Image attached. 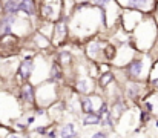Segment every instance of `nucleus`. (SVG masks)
Masks as SVG:
<instances>
[{
    "label": "nucleus",
    "instance_id": "16",
    "mask_svg": "<svg viewBox=\"0 0 158 138\" xmlns=\"http://www.w3.org/2000/svg\"><path fill=\"white\" fill-rule=\"evenodd\" d=\"M121 9H134L143 14H152L155 9V0H115Z\"/></svg>",
    "mask_w": 158,
    "mask_h": 138
},
{
    "label": "nucleus",
    "instance_id": "26",
    "mask_svg": "<svg viewBox=\"0 0 158 138\" xmlns=\"http://www.w3.org/2000/svg\"><path fill=\"white\" fill-rule=\"evenodd\" d=\"M85 2H88L89 5H92V6H97V8H100L102 11L106 9L110 3H114L115 0H85Z\"/></svg>",
    "mask_w": 158,
    "mask_h": 138
},
{
    "label": "nucleus",
    "instance_id": "9",
    "mask_svg": "<svg viewBox=\"0 0 158 138\" xmlns=\"http://www.w3.org/2000/svg\"><path fill=\"white\" fill-rule=\"evenodd\" d=\"M37 54V51H31V52H26L23 54L22 60L19 61L17 65V69H15V82L17 85H23V83H28L31 80V75H32V68H34V55Z\"/></svg>",
    "mask_w": 158,
    "mask_h": 138
},
{
    "label": "nucleus",
    "instance_id": "21",
    "mask_svg": "<svg viewBox=\"0 0 158 138\" xmlns=\"http://www.w3.org/2000/svg\"><path fill=\"white\" fill-rule=\"evenodd\" d=\"M78 123L80 128L83 129H91V128H100V117L98 114H80L78 115Z\"/></svg>",
    "mask_w": 158,
    "mask_h": 138
},
{
    "label": "nucleus",
    "instance_id": "8",
    "mask_svg": "<svg viewBox=\"0 0 158 138\" xmlns=\"http://www.w3.org/2000/svg\"><path fill=\"white\" fill-rule=\"evenodd\" d=\"M109 39H103L100 36H95L92 39H89L85 46V55L89 61L94 63H106L105 61V46L107 45Z\"/></svg>",
    "mask_w": 158,
    "mask_h": 138
},
{
    "label": "nucleus",
    "instance_id": "1",
    "mask_svg": "<svg viewBox=\"0 0 158 138\" xmlns=\"http://www.w3.org/2000/svg\"><path fill=\"white\" fill-rule=\"evenodd\" d=\"M69 37L72 40H89L100 32L106 31L105 14L100 8L89 5L88 2L77 3L69 17L66 19Z\"/></svg>",
    "mask_w": 158,
    "mask_h": 138
},
{
    "label": "nucleus",
    "instance_id": "10",
    "mask_svg": "<svg viewBox=\"0 0 158 138\" xmlns=\"http://www.w3.org/2000/svg\"><path fill=\"white\" fill-rule=\"evenodd\" d=\"M138 54V51L132 46L131 42H126V43H120L117 46V51H115V55L110 61V66L115 68V69H123L129 61H132V58Z\"/></svg>",
    "mask_w": 158,
    "mask_h": 138
},
{
    "label": "nucleus",
    "instance_id": "19",
    "mask_svg": "<svg viewBox=\"0 0 158 138\" xmlns=\"http://www.w3.org/2000/svg\"><path fill=\"white\" fill-rule=\"evenodd\" d=\"M31 40H32V48L37 52H45L48 51V48H51V39H48L46 36L40 34L39 31H34L31 34Z\"/></svg>",
    "mask_w": 158,
    "mask_h": 138
},
{
    "label": "nucleus",
    "instance_id": "30",
    "mask_svg": "<svg viewBox=\"0 0 158 138\" xmlns=\"http://www.w3.org/2000/svg\"><path fill=\"white\" fill-rule=\"evenodd\" d=\"M151 55H152V58L155 60V58H158V40H157V43H155V46H154V49L149 52Z\"/></svg>",
    "mask_w": 158,
    "mask_h": 138
},
{
    "label": "nucleus",
    "instance_id": "11",
    "mask_svg": "<svg viewBox=\"0 0 158 138\" xmlns=\"http://www.w3.org/2000/svg\"><path fill=\"white\" fill-rule=\"evenodd\" d=\"M106 104V98L100 92L89 95H80V111L81 114H98V111Z\"/></svg>",
    "mask_w": 158,
    "mask_h": 138
},
{
    "label": "nucleus",
    "instance_id": "6",
    "mask_svg": "<svg viewBox=\"0 0 158 138\" xmlns=\"http://www.w3.org/2000/svg\"><path fill=\"white\" fill-rule=\"evenodd\" d=\"M123 98L126 100V103L129 106H134L137 103H140V100L149 92V85L148 83H141V82H132V80H126L123 85Z\"/></svg>",
    "mask_w": 158,
    "mask_h": 138
},
{
    "label": "nucleus",
    "instance_id": "32",
    "mask_svg": "<svg viewBox=\"0 0 158 138\" xmlns=\"http://www.w3.org/2000/svg\"><path fill=\"white\" fill-rule=\"evenodd\" d=\"M0 14H2V0H0Z\"/></svg>",
    "mask_w": 158,
    "mask_h": 138
},
{
    "label": "nucleus",
    "instance_id": "25",
    "mask_svg": "<svg viewBox=\"0 0 158 138\" xmlns=\"http://www.w3.org/2000/svg\"><path fill=\"white\" fill-rule=\"evenodd\" d=\"M37 31L43 36H46L48 39L52 37V32H54V22H48V20H43V23L37 28Z\"/></svg>",
    "mask_w": 158,
    "mask_h": 138
},
{
    "label": "nucleus",
    "instance_id": "2",
    "mask_svg": "<svg viewBox=\"0 0 158 138\" xmlns=\"http://www.w3.org/2000/svg\"><path fill=\"white\" fill-rule=\"evenodd\" d=\"M158 40V25L152 14H146L131 32V43L138 52H151Z\"/></svg>",
    "mask_w": 158,
    "mask_h": 138
},
{
    "label": "nucleus",
    "instance_id": "15",
    "mask_svg": "<svg viewBox=\"0 0 158 138\" xmlns=\"http://www.w3.org/2000/svg\"><path fill=\"white\" fill-rule=\"evenodd\" d=\"M146 14L140 12V11H134V9H121V15H120V26L126 31V32H132L135 29V26L141 22V19Z\"/></svg>",
    "mask_w": 158,
    "mask_h": 138
},
{
    "label": "nucleus",
    "instance_id": "28",
    "mask_svg": "<svg viewBox=\"0 0 158 138\" xmlns=\"http://www.w3.org/2000/svg\"><path fill=\"white\" fill-rule=\"evenodd\" d=\"M157 78H158V58H155L154 63H152V68H151V74H149L148 83H151V82H154Z\"/></svg>",
    "mask_w": 158,
    "mask_h": 138
},
{
    "label": "nucleus",
    "instance_id": "22",
    "mask_svg": "<svg viewBox=\"0 0 158 138\" xmlns=\"http://www.w3.org/2000/svg\"><path fill=\"white\" fill-rule=\"evenodd\" d=\"M48 80H49V82H52V83H57L58 86H60V85H63V82H64V71H63V68H61L55 60L51 61V68H49Z\"/></svg>",
    "mask_w": 158,
    "mask_h": 138
},
{
    "label": "nucleus",
    "instance_id": "24",
    "mask_svg": "<svg viewBox=\"0 0 158 138\" xmlns=\"http://www.w3.org/2000/svg\"><path fill=\"white\" fill-rule=\"evenodd\" d=\"M114 82H115V71L114 69H109L106 72H100V75L97 78V85H98L97 89H98V92H102L106 86H109Z\"/></svg>",
    "mask_w": 158,
    "mask_h": 138
},
{
    "label": "nucleus",
    "instance_id": "18",
    "mask_svg": "<svg viewBox=\"0 0 158 138\" xmlns=\"http://www.w3.org/2000/svg\"><path fill=\"white\" fill-rule=\"evenodd\" d=\"M80 137V124L75 120H66L57 124V138H78Z\"/></svg>",
    "mask_w": 158,
    "mask_h": 138
},
{
    "label": "nucleus",
    "instance_id": "7",
    "mask_svg": "<svg viewBox=\"0 0 158 138\" xmlns=\"http://www.w3.org/2000/svg\"><path fill=\"white\" fill-rule=\"evenodd\" d=\"M51 61L52 60H49L45 52H37L34 55V68H32V75H31V80H29V83L32 86H37V85L48 80Z\"/></svg>",
    "mask_w": 158,
    "mask_h": 138
},
{
    "label": "nucleus",
    "instance_id": "4",
    "mask_svg": "<svg viewBox=\"0 0 158 138\" xmlns=\"http://www.w3.org/2000/svg\"><path fill=\"white\" fill-rule=\"evenodd\" d=\"M23 107L19 101L17 94L6 89L0 91V124L11 128V124L23 115Z\"/></svg>",
    "mask_w": 158,
    "mask_h": 138
},
{
    "label": "nucleus",
    "instance_id": "27",
    "mask_svg": "<svg viewBox=\"0 0 158 138\" xmlns=\"http://www.w3.org/2000/svg\"><path fill=\"white\" fill-rule=\"evenodd\" d=\"M88 138H109V132L105 131V129H94V131H91L89 132V135Z\"/></svg>",
    "mask_w": 158,
    "mask_h": 138
},
{
    "label": "nucleus",
    "instance_id": "5",
    "mask_svg": "<svg viewBox=\"0 0 158 138\" xmlns=\"http://www.w3.org/2000/svg\"><path fill=\"white\" fill-rule=\"evenodd\" d=\"M57 100H60V86L49 80L35 86V107L48 109Z\"/></svg>",
    "mask_w": 158,
    "mask_h": 138
},
{
    "label": "nucleus",
    "instance_id": "20",
    "mask_svg": "<svg viewBox=\"0 0 158 138\" xmlns=\"http://www.w3.org/2000/svg\"><path fill=\"white\" fill-rule=\"evenodd\" d=\"M109 109H110V115H112L114 120L117 121V120L129 109V104L126 103V100H124L123 97H118V98H115L114 101L109 103Z\"/></svg>",
    "mask_w": 158,
    "mask_h": 138
},
{
    "label": "nucleus",
    "instance_id": "3",
    "mask_svg": "<svg viewBox=\"0 0 158 138\" xmlns=\"http://www.w3.org/2000/svg\"><path fill=\"white\" fill-rule=\"evenodd\" d=\"M154 58L149 52H138L132 61H129L121 72L124 74L126 80H132V82H141V83H148L149 74H151V68H152Z\"/></svg>",
    "mask_w": 158,
    "mask_h": 138
},
{
    "label": "nucleus",
    "instance_id": "17",
    "mask_svg": "<svg viewBox=\"0 0 158 138\" xmlns=\"http://www.w3.org/2000/svg\"><path fill=\"white\" fill-rule=\"evenodd\" d=\"M69 39V29H68V22L64 19H60L54 23V32L51 37V45L55 48L63 46Z\"/></svg>",
    "mask_w": 158,
    "mask_h": 138
},
{
    "label": "nucleus",
    "instance_id": "13",
    "mask_svg": "<svg viewBox=\"0 0 158 138\" xmlns=\"http://www.w3.org/2000/svg\"><path fill=\"white\" fill-rule=\"evenodd\" d=\"M97 82L95 78H92L89 74H88V69L78 75H75V80H74V92H77L78 95H89V94H94L97 91Z\"/></svg>",
    "mask_w": 158,
    "mask_h": 138
},
{
    "label": "nucleus",
    "instance_id": "12",
    "mask_svg": "<svg viewBox=\"0 0 158 138\" xmlns=\"http://www.w3.org/2000/svg\"><path fill=\"white\" fill-rule=\"evenodd\" d=\"M40 17L48 22H57L63 17V0H43L40 5Z\"/></svg>",
    "mask_w": 158,
    "mask_h": 138
},
{
    "label": "nucleus",
    "instance_id": "29",
    "mask_svg": "<svg viewBox=\"0 0 158 138\" xmlns=\"http://www.w3.org/2000/svg\"><path fill=\"white\" fill-rule=\"evenodd\" d=\"M5 138H29L26 132H17V131H9Z\"/></svg>",
    "mask_w": 158,
    "mask_h": 138
},
{
    "label": "nucleus",
    "instance_id": "31",
    "mask_svg": "<svg viewBox=\"0 0 158 138\" xmlns=\"http://www.w3.org/2000/svg\"><path fill=\"white\" fill-rule=\"evenodd\" d=\"M152 15H154V19H155V22H157V25H158V2H157V5H155V9H154Z\"/></svg>",
    "mask_w": 158,
    "mask_h": 138
},
{
    "label": "nucleus",
    "instance_id": "14",
    "mask_svg": "<svg viewBox=\"0 0 158 138\" xmlns=\"http://www.w3.org/2000/svg\"><path fill=\"white\" fill-rule=\"evenodd\" d=\"M17 97H19V101L25 112L35 109V86H32L29 82L19 86Z\"/></svg>",
    "mask_w": 158,
    "mask_h": 138
},
{
    "label": "nucleus",
    "instance_id": "23",
    "mask_svg": "<svg viewBox=\"0 0 158 138\" xmlns=\"http://www.w3.org/2000/svg\"><path fill=\"white\" fill-rule=\"evenodd\" d=\"M61 68H63V71H64V74H66V71L74 65V55H72V52L71 51H66V49H61L60 52H57V55H55V58H54Z\"/></svg>",
    "mask_w": 158,
    "mask_h": 138
}]
</instances>
